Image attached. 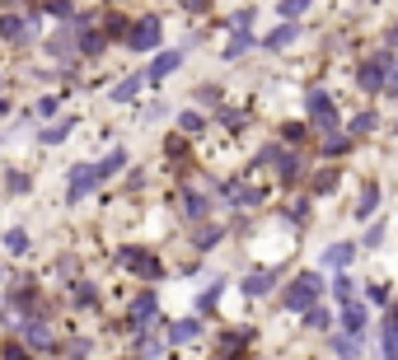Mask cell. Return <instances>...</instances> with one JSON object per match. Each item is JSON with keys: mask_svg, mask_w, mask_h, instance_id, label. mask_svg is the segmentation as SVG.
Instances as JSON below:
<instances>
[{"mask_svg": "<svg viewBox=\"0 0 398 360\" xmlns=\"http://www.w3.org/2000/svg\"><path fill=\"white\" fill-rule=\"evenodd\" d=\"M398 66L394 51H366L361 61H356V84H361V94H371V99H379L384 94V84H389V71Z\"/></svg>", "mask_w": 398, "mask_h": 360, "instance_id": "6da1fadb", "label": "cell"}, {"mask_svg": "<svg viewBox=\"0 0 398 360\" xmlns=\"http://www.w3.org/2000/svg\"><path fill=\"white\" fill-rule=\"evenodd\" d=\"M318 295H323V276H318L314 267H305V272H295L291 285L281 290V304L291 309V313H309V309H318Z\"/></svg>", "mask_w": 398, "mask_h": 360, "instance_id": "7a4b0ae2", "label": "cell"}, {"mask_svg": "<svg viewBox=\"0 0 398 360\" xmlns=\"http://www.w3.org/2000/svg\"><path fill=\"white\" fill-rule=\"evenodd\" d=\"M305 122H309V127H318V131H328V136H333V131H338V122H342V117H338V103H333V94H328V89H305Z\"/></svg>", "mask_w": 398, "mask_h": 360, "instance_id": "3957f363", "label": "cell"}, {"mask_svg": "<svg viewBox=\"0 0 398 360\" xmlns=\"http://www.w3.org/2000/svg\"><path fill=\"white\" fill-rule=\"evenodd\" d=\"M356 253H361V243H351V239H333V243L323 248V267H328L333 276H342V272H351Z\"/></svg>", "mask_w": 398, "mask_h": 360, "instance_id": "277c9868", "label": "cell"}, {"mask_svg": "<svg viewBox=\"0 0 398 360\" xmlns=\"http://www.w3.org/2000/svg\"><path fill=\"white\" fill-rule=\"evenodd\" d=\"M155 313H159V295H155V290H141V295L132 300V313H127V328H132V333H145V328L155 323Z\"/></svg>", "mask_w": 398, "mask_h": 360, "instance_id": "5b68a950", "label": "cell"}, {"mask_svg": "<svg viewBox=\"0 0 398 360\" xmlns=\"http://www.w3.org/2000/svg\"><path fill=\"white\" fill-rule=\"evenodd\" d=\"M117 262H122V267H132L136 276H145V281H159V276H164L159 257L145 253V248H122V253H117Z\"/></svg>", "mask_w": 398, "mask_h": 360, "instance_id": "8992f818", "label": "cell"}, {"mask_svg": "<svg viewBox=\"0 0 398 360\" xmlns=\"http://www.w3.org/2000/svg\"><path fill=\"white\" fill-rule=\"evenodd\" d=\"M379 206H384V187H379V178H361V192H356V220H375L379 215Z\"/></svg>", "mask_w": 398, "mask_h": 360, "instance_id": "52a82bcc", "label": "cell"}, {"mask_svg": "<svg viewBox=\"0 0 398 360\" xmlns=\"http://www.w3.org/2000/svg\"><path fill=\"white\" fill-rule=\"evenodd\" d=\"M159 38H164V24H159L155 14H145V19H136V28H132V51H150V47H159Z\"/></svg>", "mask_w": 398, "mask_h": 360, "instance_id": "ba28073f", "label": "cell"}, {"mask_svg": "<svg viewBox=\"0 0 398 360\" xmlns=\"http://www.w3.org/2000/svg\"><path fill=\"white\" fill-rule=\"evenodd\" d=\"M338 323H342L347 337H356V341H361V337L371 333V304H361V300H356V304H347L342 313H338Z\"/></svg>", "mask_w": 398, "mask_h": 360, "instance_id": "9c48e42d", "label": "cell"}, {"mask_svg": "<svg viewBox=\"0 0 398 360\" xmlns=\"http://www.w3.org/2000/svg\"><path fill=\"white\" fill-rule=\"evenodd\" d=\"M94 182H104V178H99V164H75V169H71V192H66V202H71V206L84 202Z\"/></svg>", "mask_w": 398, "mask_h": 360, "instance_id": "30bf717a", "label": "cell"}, {"mask_svg": "<svg viewBox=\"0 0 398 360\" xmlns=\"http://www.w3.org/2000/svg\"><path fill=\"white\" fill-rule=\"evenodd\" d=\"M277 276H281L277 267H253V272L244 276V295H248V300H263V295H272V290H277Z\"/></svg>", "mask_w": 398, "mask_h": 360, "instance_id": "8fae6325", "label": "cell"}, {"mask_svg": "<svg viewBox=\"0 0 398 360\" xmlns=\"http://www.w3.org/2000/svg\"><path fill=\"white\" fill-rule=\"evenodd\" d=\"M220 192H225V202L239 206V211H248V206H263V202H267L258 187H248V182H239V178H230L225 187H220Z\"/></svg>", "mask_w": 398, "mask_h": 360, "instance_id": "7c38bea8", "label": "cell"}, {"mask_svg": "<svg viewBox=\"0 0 398 360\" xmlns=\"http://www.w3.org/2000/svg\"><path fill=\"white\" fill-rule=\"evenodd\" d=\"M0 33H5L10 43H33V38H38L33 14H5V19H0Z\"/></svg>", "mask_w": 398, "mask_h": 360, "instance_id": "4fadbf2b", "label": "cell"}, {"mask_svg": "<svg viewBox=\"0 0 398 360\" xmlns=\"http://www.w3.org/2000/svg\"><path fill=\"white\" fill-rule=\"evenodd\" d=\"M178 66H183V51H178V47H174V51H159L155 61H150V71H145V80H150V84H159V80L174 75Z\"/></svg>", "mask_w": 398, "mask_h": 360, "instance_id": "5bb4252c", "label": "cell"}, {"mask_svg": "<svg viewBox=\"0 0 398 360\" xmlns=\"http://www.w3.org/2000/svg\"><path fill=\"white\" fill-rule=\"evenodd\" d=\"M342 131L351 136V141H371L375 131H379V112H371V108H366V112H356V117H351Z\"/></svg>", "mask_w": 398, "mask_h": 360, "instance_id": "9a60e30c", "label": "cell"}, {"mask_svg": "<svg viewBox=\"0 0 398 360\" xmlns=\"http://www.w3.org/2000/svg\"><path fill=\"white\" fill-rule=\"evenodd\" d=\"M338 182H342V169H338V164H328V169H318L314 178H309V192H314V197H333V192H338Z\"/></svg>", "mask_w": 398, "mask_h": 360, "instance_id": "2e32d148", "label": "cell"}, {"mask_svg": "<svg viewBox=\"0 0 398 360\" xmlns=\"http://www.w3.org/2000/svg\"><path fill=\"white\" fill-rule=\"evenodd\" d=\"M202 337V318H178V323H169V341L174 346H187V341H197Z\"/></svg>", "mask_w": 398, "mask_h": 360, "instance_id": "e0dca14e", "label": "cell"}, {"mask_svg": "<svg viewBox=\"0 0 398 360\" xmlns=\"http://www.w3.org/2000/svg\"><path fill=\"white\" fill-rule=\"evenodd\" d=\"M356 276H351V272H342V276H333V285H328V290H333V300H338V309H347V304H356Z\"/></svg>", "mask_w": 398, "mask_h": 360, "instance_id": "ac0fdd59", "label": "cell"}, {"mask_svg": "<svg viewBox=\"0 0 398 360\" xmlns=\"http://www.w3.org/2000/svg\"><path fill=\"white\" fill-rule=\"evenodd\" d=\"M19 337H24L33 351H52V333H47L43 323H33V318H28V323H19Z\"/></svg>", "mask_w": 398, "mask_h": 360, "instance_id": "d6986e66", "label": "cell"}, {"mask_svg": "<svg viewBox=\"0 0 398 360\" xmlns=\"http://www.w3.org/2000/svg\"><path fill=\"white\" fill-rule=\"evenodd\" d=\"M318 150L328 154V159H347V154L356 150V141H351V136H347V131H333V136H328V141H318Z\"/></svg>", "mask_w": 398, "mask_h": 360, "instance_id": "ffe728a7", "label": "cell"}, {"mask_svg": "<svg viewBox=\"0 0 398 360\" xmlns=\"http://www.w3.org/2000/svg\"><path fill=\"white\" fill-rule=\"evenodd\" d=\"M384 239H389V220L379 215V220H371V230L361 234V253H379V248H384Z\"/></svg>", "mask_w": 398, "mask_h": 360, "instance_id": "44dd1931", "label": "cell"}, {"mask_svg": "<svg viewBox=\"0 0 398 360\" xmlns=\"http://www.w3.org/2000/svg\"><path fill=\"white\" fill-rule=\"evenodd\" d=\"M328 346H333V360H366V356H361V341H356V337H347V333H333Z\"/></svg>", "mask_w": 398, "mask_h": 360, "instance_id": "7402d4cb", "label": "cell"}, {"mask_svg": "<svg viewBox=\"0 0 398 360\" xmlns=\"http://www.w3.org/2000/svg\"><path fill=\"white\" fill-rule=\"evenodd\" d=\"M295 38H300V24H281V28H272V33L263 38V47L267 51H281V47H291Z\"/></svg>", "mask_w": 398, "mask_h": 360, "instance_id": "603a6c76", "label": "cell"}, {"mask_svg": "<svg viewBox=\"0 0 398 360\" xmlns=\"http://www.w3.org/2000/svg\"><path fill=\"white\" fill-rule=\"evenodd\" d=\"M108 47V33H94V28H84V19H80V51L84 56H104Z\"/></svg>", "mask_w": 398, "mask_h": 360, "instance_id": "cb8c5ba5", "label": "cell"}, {"mask_svg": "<svg viewBox=\"0 0 398 360\" xmlns=\"http://www.w3.org/2000/svg\"><path fill=\"white\" fill-rule=\"evenodd\" d=\"M141 84H145V75L136 71V75H127V80H117L113 84V103H132L136 94H141Z\"/></svg>", "mask_w": 398, "mask_h": 360, "instance_id": "d4e9b609", "label": "cell"}, {"mask_svg": "<svg viewBox=\"0 0 398 360\" xmlns=\"http://www.w3.org/2000/svg\"><path fill=\"white\" fill-rule=\"evenodd\" d=\"M248 337H253V333H225V337H220V360H239V356H244V346H248Z\"/></svg>", "mask_w": 398, "mask_h": 360, "instance_id": "484cf974", "label": "cell"}, {"mask_svg": "<svg viewBox=\"0 0 398 360\" xmlns=\"http://www.w3.org/2000/svg\"><path fill=\"white\" fill-rule=\"evenodd\" d=\"M309 220H314V211H309V197H300V202L286 206V225H291V230H305Z\"/></svg>", "mask_w": 398, "mask_h": 360, "instance_id": "4316f807", "label": "cell"}, {"mask_svg": "<svg viewBox=\"0 0 398 360\" xmlns=\"http://www.w3.org/2000/svg\"><path fill=\"white\" fill-rule=\"evenodd\" d=\"M207 211H211L207 192H183V215L187 220H207Z\"/></svg>", "mask_w": 398, "mask_h": 360, "instance_id": "83f0119b", "label": "cell"}, {"mask_svg": "<svg viewBox=\"0 0 398 360\" xmlns=\"http://www.w3.org/2000/svg\"><path fill=\"white\" fill-rule=\"evenodd\" d=\"M277 173H281V182H286V187H300V178H305V164H300V154H286V159H281V169H277Z\"/></svg>", "mask_w": 398, "mask_h": 360, "instance_id": "f1b7e54d", "label": "cell"}, {"mask_svg": "<svg viewBox=\"0 0 398 360\" xmlns=\"http://www.w3.org/2000/svg\"><path fill=\"white\" fill-rule=\"evenodd\" d=\"M389 300H394V290H389V281H379V276H375V281H366V304H389Z\"/></svg>", "mask_w": 398, "mask_h": 360, "instance_id": "f546056e", "label": "cell"}, {"mask_svg": "<svg viewBox=\"0 0 398 360\" xmlns=\"http://www.w3.org/2000/svg\"><path fill=\"white\" fill-rule=\"evenodd\" d=\"M305 141H309V122H286V127H281V145H305Z\"/></svg>", "mask_w": 398, "mask_h": 360, "instance_id": "4dcf8cb0", "label": "cell"}, {"mask_svg": "<svg viewBox=\"0 0 398 360\" xmlns=\"http://www.w3.org/2000/svg\"><path fill=\"white\" fill-rule=\"evenodd\" d=\"M71 131H75V117H61L56 127H47V131H43V145H61V141H66Z\"/></svg>", "mask_w": 398, "mask_h": 360, "instance_id": "1f68e13d", "label": "cell"}, {"mask_svg": "<svg viewBox=\"0 0 398 360\" xmlns=\"http://www.w3.org/2000/svg\"><path fill=\"white\" fill-rule=\"evenodd\" d=\"M159 351H164V341H159V337H150V333L136 337V360H155Z\"/></svg>", "mask_w": 398, "mask_h": 360, "instance_id": "d6a6232c", "label": "cell"}, {"mask_svg": "<svg viewBox=\"0 0 398 360\" xmlns=\"http://www.w3.org/2000/svg\"><path fill=\"white\" fill-rule=\"evenodd\" d=\"M178 131H183V136H202V131H207V117L187 108V112H178Z\"/></svg>", "mask_w": 398, "mask_h": 360, "instance_id": "836d02e7", "label": "cell"}, {"mask_svg": "<svg viewBox=\"0 0 398 360\" xmlns=\"http://www.w3.org/2000/svg\"><path fill=\"white\" fill-rule=\"evenodd\" d=\"M220 290H225V281H220V276H215V281L207 285V290H202V295H197V309H202V313H211V309L220 304Z\"/></svg>", "mask_w": 398, "mask_h": 360, "instance_id": "e575fe53", "label": "cell"}, {"mask_svg": "<svg viewBox=\"0 0 398 360\" xmlns=\"http://www.w3.org/2000/svg\"><path fill=\"white\" fill-rule=\"evenodd\" d=\"M305 328H309V333H328V328H333V313H328L323 304L309 309V313H305Z\"/></svg>", "mask_w": 398, "mask_h": 360, "instance_id": "d590c367", "label": "cell"}, {"mask_svg": "<svg viewBox=\"0 0 398 360\" xmlns=\"http://www.w3.org/2000/svg\"><path fill=\"white\" fill-rule=\"evenodd\" d=\"M248 47H253V33H235V38L225 43V61H239Z\"/></svg>", "mask_w": 398, "mask_h": 360, "instance_id": "8d00e7d4", "label": "cell"}, {"mask_svg": "<svg viewBox=\"0 0 398 360\" xmlns=\"http://www.w3.org/2000/svg\"><path fill=\"white\" fill-rule=\"evenodd\" d=\"M277 14H281V19H305V14H309V0H281V5H277Z\"/></svg>", "mask_w": 398, "mask_h": 360, "instance_id": "74e56055", "label": "cell"}, {"mask_svg": "<svg viewBox=\"0 0 398 360\" xmlns=\"http://www.w3.org/2000/svg\"><path fill=\"white\" fill-rule=\"evenodd\" d=\"M117 169H127V150H108V159L99 164V178H113Z\"/></svg>", "mask_w": 398, "mask_h": 360, "instance_id": "f35d334b", "label": "cell"}, {"mask_svg": "<svg viewBox=\"0 0 398 360\" xmlns=\"http://www.w3.org/2000/svg\"><path fill=\"white\" fill-rule=\"evenodd\" d=\"M220 225H207V230H197V239H192V243H197V253H207V248H215V243H220Z\"/></svg>", "mask_w": 398, "mask_h": 360, "instance_id": "ab89813d", "label": "cell"}, {"mask_svg": "<svg viewBox=\"0 0 398 360\" xmlns=\"http://www.w3.org/2000/svg\"><path fill=\"white\" fill-rule=\"evenodd\" d=\"M132 19H122V14H108V38H132Z\"/></svg>", "mask_w": 398, "mask_h": 360, "instance_id": "60d3db41", "label": "cell"}, {"mask_svg": "<svg viewBox=\"0 0 398 360\" xmlns=\"http://www.w3.org/2000/svg\"><path fill=\"white\" fill-rule=\"evenodd\" d=\"M5 248H10V253H28V234L24 230H5Z\"/></svg>", "mask_w": 398, "mask_h": 360, "instance_id": "b9f144b4", "label": "cell"}, {"mask_svg": "<svg viewBox=\"0 0 398 360\" xmlns=\"http://www.w3.org/2000/svg\"><path fill=\"white\" fill-rule=\"evenodd\" d=\"M75 304H84V309H89V304H99V290H94L89 281H75Z\"/></svg>", "mask_w": 398, "mask_h": 360, "instance_id": "7bdbcfd3", "label": "cell"}, {"mask_svg": "<svg viewBox=\"0 0 398 360\" xmlns=\"http://www.w3.org/2000/svg\"><path fill=\"white\" fill-rule=\"evenodd\" d=\"M220 122H225L230 131H239L244 122H248V112H239V108H225V112H220Z\"/></svg>", "mask_w": 398, "mask_h": 360, "instance_id": "ee69618b", "label": "cell"}, {"mask_svg": "<svg viewBox=\"0 0 398 360\" xmlns=\"http://www.w3.org/2000/svg\"><path fill=\"white\" fill-rule=\"evenodd\" d=\"M384 51H394V56H398V19H394V24H384Z\"/></svg>", "mask_w": 398, "mask_h": 360, "instance_id": "f6af8a7d", "label": "cell"}, {"mask_svg": "<svg viewBox=\"0 0 398 360\" xmlns=\"http://www.w3.org/2000/svg\"><path fill=\"white\" fill-rule=\"evenodd\" d=\"M379 333H398V304H389V313L379 318Z\"/></svg>", "mask_w": 398, "mask_h": 360, "instance_id": "bcb514c9", "label": "cell"}, {"mask_svg": "<svg viewBox=\"0 0 398 360\" xmlns=\"http://www.w3.org/2000/svg\"><path fill=\"white\" fill-rule=\"evenodd\" d=\"M197 99L207 103V108H215V103H220V89H215V84H202V89H197Z\"/></svg>", "mask_w": 398, "mask_h": 360, "instance_id": "7dc6e473", "label": "cell"}, {"mask_svg": "<svg viewBox=\"0 0 398 360\" xmlns=\"http://www.w3.org/2000/svg\"><path fill=\"white\" fill-rule=\"evenodd\" d=\"M47 14H52V19H80L75 5H47Z\"/></svg>", "mask_w": 398, "mask_h": 360, "instance_id": "c3c4849f", "label": "cell"}, {"mask_svg": "<svg viewBox=\"0 0 398 360\" xmlns=\"http://www.w3.org/2000/svg\"><path fill=\"white\" fill-rule=\"evenodd\" d=\"M384 99H394V103H398V66L389 71V84H384Z\"/></svg>", "mask_w": 398, "mask_h": 360, "instance_id": "681fc988", "label": "cell"}, {"mask_svg": "<svg viewBox=\"0 0 398 360\" xmlns=\"http://www.w3.org/2000/svg\"><path fill=\"white\" fill-rule=\"evenodd\" d=\"M10 192H28V173H14L10 178Z\"/></svg>", "mask_w": 398, "mask_h": 360, "instance_id": "f907efd6", "label": "cell"}, {"mask_svg": "<svg viewBox=\"0 0 398 360\" xmlns=\"http://www.w3.org/2000/svg\"><path fill=\"white\" fill-rule=\"evenodd\" d=\"M5 108H10V103H5V99H0V112H5Z\"/></svg>", "mask_w": 398, "mask_h": 360, "instance_id": "816d5d0a", "label": "cell"}, {"mask_svg": "<svg viewBox=\"0 0 398 360\" xmlns=\"http://www.w3.org/2000/svg\"><path fill=\"white\" fill-rule=\"evenodd\" d=\"M371 360H384V356H371Z\"/></svg>", "mask_w": 398, "mask_h": 360, "instance_id": "f5cc1de1", "label": "cell"}, {"mask_svg": "<svg viewBox=\"0 0 398 360\" xmlns=\"http://www.w3.org/2000/svg\"><path fill=\"white\" fill-rule=\"evenodd\" d=\"M394 136H398V122H394Z\"/></svg>", "mask_w": 398, "mask_h": 360, "instance_id": "db71d44e", "label": "cell"}]
</instances>
